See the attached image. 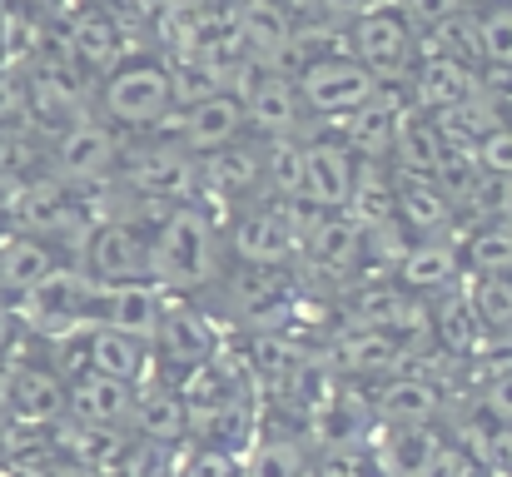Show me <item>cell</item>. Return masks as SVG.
<instances>
[{"mask_svg":"<svg viewBox=\"0 0 512 477\" xmlns=\"http://www.w3.org/2000/svg\"><path fill=\"white\" fill-rule=\"evenodd\" d=\"M214 274H219L214 224L189 204L170 209L155 229V244H150V284H160V289H204V284H214Z\"/></svg>","mask_w":512,"mask_h":477,"instance_id":"6da1fadb","label":"cell"},{"mask_svg":"<svg viewBox=\"0 0 512 477\" xmlns=\"http://www.w3.org/2000/svg\"><path fill=\"white\" fill-rule=\"evenodd\" d=\"M174 105V75L155 60H120L100 85V110L120 130H150Z\"/></svg>","mask_w":512,"mask_h":477,"instance_id":"7a4b0ae2","label":"cell"},{"mask_svg":"<svg viewBox=\"0 0 512 477\" xmlns=\"http://www.w3.org/2000/svg\"><path fill=\"white\" fill-rule=\"evenodd\" d=\"M10 214H20L25 234H30V239H45L50 249H55V244H65V249H85V239H90V229H95L90 214L80 209V199H70V189H65L60 179L20 184Z\"/></svg>","mask_w":512,"mask_h":477,"instance_id":"3957f363","label":"cell"},{"mask_svg":"<svg viewBox=\"0 0 512 477\" xmlns=\"http://www.w3.org/2000/svg\"><path fill=\"white\" fill-rule=\"evenodd\" d=\"M294 85H299L304 110H314V115H353L358 105H368L378 95V80L353 55H314V60H304Z\"/></svg>","mask_w":512,"mask_h":477,"instance_id":"277c9868","label":"cell"},{"mask_svg":"<svg viewBox=\"0 0 512 477\" xmlns=\"http://www.w3.org/2000/svg\"><path fill=\"white\" fill-rule=\"evenodd\" d=\"M95 279L90 274H80V269H55L50 279H40L25 299H20V309L25 318L35 323V328H45V333H75V328H85V323H95Z\"/></svg>","mask_w":512,"mask_h":477,"instance_id":"5b68a950","label":"cell"},{"mask_svg":"<svg viewBox=\"0 0 512 477\" xmlns=\"http://www.w3.org/2000/svg\"><path fill=\"white\" fill-rule=\"evenodd\" d=\"M353 60L373 80H403L413 70V30L398 10H363L353 20Z\"/></svg>","mask_w":512,"mask_h":477,"instance_id":"8992f818","label":"cell"},{"mask_svg":"<svg viewBox=\"0 0 512 477\" xmlns=\"http://www.w3.org/2000/svg\"><path fill=\"white\" fill-rule=\"evenodd\" d=\"M244 90H239V105H244V125H254L264 140H294L299 135V115H304V100H299V85L289 75H279L274 65L269 70H254L244 65Z\"/></svg>","mask_w":512,"mask_h":477,"instance_id":"52a82bcc","label":"cell"},{"mask_svg":"<svg viewBox=\"0 0 512 477\" xmlns=\"http://www.w3.org/2000/svg\"><path fill=\"white\" fill-rule=\"evenodd\" d=\"M80 274H90L95 284L150 279V239H140L130 224H95L80 249Z\"/></svg>","mask_w":512,"mask_h":477,"instance_id":"ba28073f","label":"cell"},{"mask_svg":"<svg viewBox=\"0 0 512 477\" xmlns=\"http://www.w3.org/2000/svg\"><path fill=\"white\" fill-rule=\"evenodd\" d=\"M120 159H125V150H120L110 125L80 120L55 145V179L60 184H100V179H110L120 169Z\"/></svg>","mask_w":512,"mask_h":477,"instance_id":"9c48e42d","label":"cell"},{"mask_svg":"<svg viewBox=\"0 0 512 477\" xmlns=\"http://www.w3.org/2000/svg\"><path fill=\"white\" fill-rule=\"evenodd\" d=\"M150 348L160 353V363L170 368L174 378H189L199 363L214 358L219 338H214V328L204 323L199 309H189V304H165V314H160V323H155Z\"/></svg>","mask_w":512,"mask_h":477,"instance_id":"30bf717a","label":"cell"},{"mask_svg":"<svg viewBox=\"0 0 512 477\" xmlns=\"http://www.w3.org/2000/svg\"><path fill=\"white\" fill-rule=\"evenodd\" d=\"M70 338L80 348V373H105V378H120V383H140L145 368H150V343L145 338H130L120 328L85 323Z\"/></svg>","mask_w":512,"mask_h":477,"instance_id":"8fae6325","label":"cell"},{"mask_svg":"<svg viewBox=\"0 0 512 477\" xmlns=\"http://www.w3.org/2000/svg\"><path fill=\"white\" fill-rule=\"evenodd\" d=\"M130 408H135V383H120V378H105V373H75L65 383V413L80 428H95V433L125 428Z\"/></svg>","mask_w":512,"mask_h":477,"instance_id":"7c38bea8","label":"cell"},{"mask_svg":"<svg viewBox=\"0 0 512 477\" xmlns=\"http://www.w3.org/2000/svg\"><path fill=\"white\" fill-rule=\"evenodd\" d=\"M165 314V299H160V284L150 279H130V284H100L95 289V323L105 328H120L130 338H155V323Z\"/></svg>","mask_w":512,"mask_h":477,"instance_id":"4fadbf2b","label":"cell"},{"mask_svg":"<svg viewBox=\"0 0 512 477\" xmlns=\"http://www.w3.org/2000/svg\"><path fill=\"white\" fill-rule=\"evenodd\" d=\"M358 179V155L343 140H314L304 145V199L319 209H348Z\"/></svg>","mask_w":512,"mask_h":477,"instance_id":"5bb4252c","label":"cell"},{"mask_svg":"<svg viewBox=\"0 0 512 477\" xmlns=\"http://www.w3.org/2000/svg\"><path fill=\"white\" fill-rule=\"evenodd\" d=\"M239 135H244V105H239V95H229V90L194 100V105L184 110V125H179V145L194 150V155H219V150H229Z\"/></svg>","mask_w":512,"mask_h":477,"instance_id":"9a60e30c","label":"cell"},{"mask_svg":"<svg viewBox=\"0 0 512 477\" xmlns=\"http://www.w3.org/2000/svg\"><path fill=\"white\" fill-rule=\"evenodd\" d=\"M458 279H463V249L448 239H418L398 254V284L413 299L448 294V289H458Z\"/></svg>","mask_w":512,"mask_h":477,"instance_id":"2e32d148","label":"cell"},{"mask_svg":"<svg viewBox=\"0 0 512 477\" xmlns=\"http://www.w3.org/2000/svg\"><path fill=\"white\" fill-rule=\"evenodd\" d=\"M408 85H413V100H408V105H418V110L438 115V110H453V105L473 100L478 75H473V65H463V60L423 55V60L408 70Z\"/></svg>","mask_w":512,"mask_h":477,"instance_id":"e0dca14e","label":"cell"},{"mask_svg":"<svg viewBox=\"0 0 512 477\" xmlns=\"http://www.w3.org/2000/svg\"><path fill=\"white\" fill-rule=\"evenodd\" d=\"M234 259L239 264H284L294 249H299V239H294V229H289V219H284V204H259V209H249L239 224H234Z\"/></svg>","mask_w":512,"mask_h":477,"instance_id":"ac0fdd59","label":"cell"},{"mask_svg":"<svg viewBox=\"0 0 512 477\" xmlns=\"http://www.w3.org/2000/svg\"><path fill=\"white\" fill-rule=\"evenodd\" d=\"M299 249H304V259H309L314 269L348 274V269L358 264V254H363V224H358L353 214L324 209V214L309 224V234L299 239Z\"/></svg>","mask_w":512,"mask_h":477,"instance_id":"d6986e66","label":"cell"},{"mask_svg":"<svg viewBox=\"0 0 512 477\" xmlns=\"http://www.w3.org/2000/svg\"><path fill=\"white\" fill-rule=\"evenodd\" d=\"M5 408L20 423H50L65 413V378L45 363H15L5 383Z\"/></svg>","mask_w":512,"mask_h":477,"instance_id":"ffe728a7","label":"cell"},{"mask_svg":"<svg viewBox=\"0 0 512 477\" xmlns=\"http://www.w3.org/2000/svg\"><path fill=\"white\" fill-rule=\"evenodd\" d=\"M403 353H408V343H403L398 333H388V328H363V323H353V328H343L339 338H334L339 368L343 373H358V378L393 373Z\"/></svg>","mask_w":512,"mask_h":477,"instance_id":"44dd1931","label":"cell"},{"mask_svg":"<svg viewBox=\"0 0 512 477\" xmlns=\"http://www.w3.org/2000/svg\"><path fill=\"white\" fill-rule=\"evenodd\" d=\"M378 418L393 423V428H408V423H433L438 408H443V388L428 383V378H413V373H393L378 398H373Z\"/></svg>","mask_w":512,"mask_h":477,"instance_id":"7402d4cb","label":"cell"},{"mask_svg":"<svg viewBox=\"0 0 512 477\" xmlns=\"http://www.w3.org/2000/svg\"><path fill=\"white\" fill-rule=\"evenodd\" d=\"M130 189H140L145 199H184L194 189V164L184 145H165V150H145L130 159Z\"/></svg>","mask_w":512,"mask_h":477,"instance_id":"603a6c76","label":"cell"},{"mask_svg":"<svg viewBox=\"0 0 512 477\" xmlns=\"http://www.w3.org/2000/svg\"><path fill=\"white\" fill-rule=\"evenodd\" d=\"M443 130L428 110L418 105H403L398 110V125H393V159L403 164V174H433L438 159H443Z\"/></svg>","mask_w":512,"mask_h":477,"instance_id":"cb8c5ba5","label":"cell"},{"mask_svg":"<svg viewBox=\"0 0 512 477\" xmlns=\"http://www.w3.org/2000/svg\"><path fill=\"white\" fill-rule=\"evenodd\" d=\"M428 338L453 353V358H468L483 338L478 318H473V304H468V289H448V294H433L428 299Z\"/></svg>","mask_w":512,"mask_h":477,"instance_id":"d4e9b609","label":"cell"},{"mask_svg":"<svg viewBox=\"0 0 512 477\" xmlns=\"http://www.w3.org/2000/svg\"><path fill=\"white\" fill-rule=\"evenodd\" d=\"M398 110H403V105H393L388 95H373L368 105H358L353 115H343V145H348L358 159L383 164V159L393 155V125H398Z\"/></svg>","mask_w":512,"mask_h":477,"instance_id":"484cf974","label":"cell"},{"mask_svg":"<svg viewBox=\"0 0 512 477\" xmlns=\"http://www.w3.org/2000/svg\"><path fill=\"white\" fill-rule=\"evenodd\" d=\"M393 214L418 234H438L453 219V204L443 199V189L428 174H398L393 179Z\"/></svg>","mask_w":512,"mask_h":477,"instance_id":"4316f807","label":"cell"},{"mask_svg":"<svg viewBox=\"0 0 512 477\" xmlns=\"http://www.w3.org/2000/svg\"><path fill=\"white\" fill-rule=\"evenodd\" d=\"M60 269V259H55V249L45 244V239H30V234H20V239H10L5 249H0V294H10V299H25L40 279H50Z\"/></svg>","mask_w":512,"mask_h":477,"instance_id":"83f0119b","label":"cell"},{"mask_svg":"<svg viewBox=\"0 0 512 477\" xmlns=\"http://www.w3.org/2000/svg\"><path fill=\"white\" fill-rule=\"evenodd\" d=\"M229 299H234L239 318L269 323V314H279V299H284V269L279 264H239V274L229 279Z\"/></svg>","mask_w":512,"mask_h":477,"instance_id":"f1b7e54d","label":"cell"},{"mask_svg":"<svg viewBox=\"0 0 512 477\" xmlns=\"http://www.w3.org/2000/svg\"><path fill=\"white\" fill-rule=\"evenodd\" d=\"M443 463V443L428 423H408V428H393L388 448H383V468L393 477H433Z\"/></svg>","mask_w":512,"mask_h":477,"instance_id":"f546056e","label":"cell"},{"mask_svg":"<svg viewBox=\"0 0 512 477\" xmlns=\"http://www.w3.org/2000/svg\"><path fill=\"white\" fill-rule=\"evenodd\" d=\"M120 50H125V35L120 25L105 15V10H85L75 25H70V55L85 65V70H115L120 65Z\"/></svg>","mask_w":512,"mask_h":477,"instance_id":"4dcf8cb0","label":"cell"},{"mask_svg":"<svg viewBox=\"0 0 512 477\" xmlns=\"http://www.w3.org/2000/svg\"><path fill=\"white\" fill-rule=\"evenodd\" d=\"M239 40L259 60H269V55L294 45V20H289V10L279 0H244L239 5Z\"/></svg>","mask_w":512,"mask_h":477,"instance_id":"1f68e13d","label":"cell"},{"mask_svg":"<svg viewBox=\"0 0 512 477\" xmlns=\"http://www.w3.org/2000/svg\"><path fill=\"white\" fill-rule=\"evenodd\" d=\"M468 304L488 343H512V279L508 274H473Z\"/></svg>","mask_w":512,"mask_h":477,"instance_id":"d6a6232c","label":"cell"},{"mask_svg":"<svg viewBox=\"0 0 512 477\" xmlns=\"http://www.w3.org/2000/svg\"><path fill=\"white\" fill-rule=\"evenodd\" d=\"M130 423H140V438L145 443H160L170 448L174 438H184V398L170 388H145L135 393V408H130Z\"/></svg>","mask_w":512,"mask_h":477,"instance_id":"836d02e7","label":"cell"},{"mask_svg":"<svg viewBox=\"0 0 512 477\" xmlns=\"http://www.w3.org/2000/svg\"><path fill=\"white\" fill-rule=\"evenodd\" d=\"M463 264L473 274H512V214H493L468 234Z\"/></svg>","mask_w":512,"mask_h":477,"instance_id":"e575fe53","label":"cell"},{"mask_svg":"<svg viewBox=\"0 0 512 477\" xmlns=\"http://www.w3.org/2000/svg\"><path fill=\"white\" fill-rule=\"evenodd\" d=\"M438 189H443V199L458 209H468V204H478L483 199V184H488V174H483V164H478V155L473 150H443V159H438V169L428 174Z\"/></svg>","mask_w":512,"mask_h":477,"instance_id":"d590c367","label":"cell"},{"mask_svg":"<svg viewBox=\"0 0 512 477\" xmlns=\"http://www.w3.org/2000/svg\"><path fill=\"white\" fill-rule=\"evenodd\" d=\"M259 179L279 194V199H299L304 194V145L294 140H269L259 159Z\"/></svg>","mask_w":512,"mask_h":477,"instance_id":"8d00e7d4","label":"cell"},{"mask_svg":"<svg viewBox=\"0 0 512 477\" xmlns=\"http://www.w3.org/2000/svg\"><path fill=\"white\" fill-rule=\"evenodd\" d=\"M423 55H448V60H478V15L473 10H458L438 25H428L423 35Z\"/></svg>","mask_w":512,"mask_h":477,"instance_id":"74e56055","label":"cell"},{"mask_svg":"<svg viewBox=\"0 0 512 477\" xmlns=\"http://www.w3.org/2000/svg\"><path fill=\"white\" fill-rule=\"evenodd\" d=\"M249 477H309L304 448L294 438H259L249 458Z\"/></svg>","mask_w":512,"mask_h":477,"instance_id":"f35d334b","label":"cell"},{"mask_svg":"<svg viewBox=\"0 0 512 477\" xmlns=\"http://www.w3.org/2000/svg\"><path fill=\"white\" fill-rule=\"evenodd\" d=\"M478 60L512 70V5H488L478 15Z\"/></svg>","mask_w":512,"mask_h":477,"instance_id":"ab89813d","label":"cell"},{"mask_svg":"<svg viewBox=\"0 0 512 477\" xmlns=\"http://www.w3.org/2000/svg\"><path fill=\"white\" fill-rule=\"evenodd\" d=\"M473 155H478V164H483L488 179L512 184V125H493V130L473 145Z\"/></svg>","mask_w":512,"mask_h":477,"instance_id":"60d3db41","label":"cell"},{"mask_svg":"<svg viewBox=\"0 0 512 477\" xmlns=\"http://www.w3.org/2000/svg\"><path fill=\"white\" fill-rule=\"evenodd\" d=\"M483 413L493 418V428H498V433L512 428V368L508 373H498V378L483 388Z\"/></svg>","mask_w":512,"mask_h":477,"instance_id":"b9f144b4","label":"cell"},{"mask_svg":"<svg viewBox=\"0 0 512 477\" xmlns=\"http://www.w3.org/2000/svg\"><path fill=\"white\" fill-rule=\"evenodd\" d=\"M458 10H468V0H413V15H418L423 25H438V20H448V15H458Z\"/></svg>","mask_w":512,"mask_h":477,"instance_id":"7bdbcfd3","label":"cell"},{"mask_svg":"<svg viewBox=\"0 0 512 477\" xmlns=\"http://www.w3.org/2000/svg\"><path fill=\"white\" fill-rule=\"evenodd\" d=\"M20 110H25V90H20V80L0 75V125L20 120Z\"/></svg>","mask_w":512,"mask_h":477,"instance_id":"ee69618b","label":"cell"},{"mask_svg":"<svg viewBox=\"0 0 512 477\" xmlns=\"http://www.w3.org/2000/svg\"><path fill=\"white\" fill-rule=\"evenodd\" d=\"M493 453H498V463L512 473V428H503V433H498V448H493Z\"/></svg>","mask_w":512,"mask_h":477,"instance_id":"f6af8a7d","label":"cell"},{"mask_svg":"<svg viewBox=\"0 0 512 477\" xmlns=\"http://www.w3.org/2000/svg\"><path fill=\"white\" fill-rule=\"evenodd\" d=\"M15 189H20V184L0 174V214H10V209H15Z\"/></svg>","mask_w":512,"mask_h":477,"instance_id":"bcb514c9","label":"cell"},{"mask_svg":"<svg viewBox=\"0 0 512 477\" xmlns=\"http://www.w3.org/2000/svg\"><path fill=\"white\" fill-rule=\"evenodd\" d=\"M10 338H15V314H5V309H0V353L10 348Z\"/></svg>","mask_w":512,"mask_h":477,"instance_id":"7dc6e473","label":"cell"},{"mask_svg":"<svg viewBox=\"0 0 512 477\" xmlns=\"http://www.w3.org/2000/svg\"><path fill=\"white\" fill-rule=\"evenodd\" d=\"M0 15H5V0H0Z\"/></svg>","mask_w":512,"mask_h":477,"instance_id":"c3c4849f","label":"cell"},{"mask_svg":"<svg viewBox=\"0 0 512 477\" xmlns=\"http://www.w3.org/2000/svg\"><path fill=\"white\" fill-rule=\"evenodd\" d=\"M20 477H35V473H20Z\"/></svg>","mask_w":512,"mask_h":477,"instance_id":"681fc988","label":"cell"},{"mask_svg":"<svg viewBox=\"0 0 512 477\" xmlns=\"http://www.w3.org/2000/svg\"><path fill=\"white\" fill-rule=\"evenodd\" d=\"M508 279H512V274H508Z\"/></svg>","mask_w":512,"mask_h":477,"instance_id":"f907efd6","label":"cell"}]
</instances>
